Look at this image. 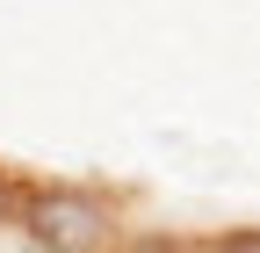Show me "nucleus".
<instances>
[{"label":"nucleus","instance_id":"obj_4","mask_svg":"<svg viewBox=\"0 0 260 253\" xmlns=\"http://www.w3.org/2000/svg\"><path fill=\"white\" fill-rule=\"evenodd\" d=\"M210 253H260V232H224L210 239Z\"/></svg>","mask_w":260,"mask_h":253},{"label":"nucleus","instance_id":"obj_2","mask_svg":"<svg viewBox=\"0 0 260 253\" xmlns=\"http://www.w3.org/2000/svg\"><path fill=\"white\" fill-rule=\"evenodd\" d=\"M109 253H210V246H203V239H181V232H138V239L123 232Z\"/></svg>","mask_w":260,"mask_h":253},{"label":"nucleus","instance_id":"obj_1","mask_svg":"<svg viewBox=\"0 0 260 253\" xmlns=\"http://www.w3.org/2000/svg\"><path fill=\"white\" fill-rule=\"evenodd\" d=\"M22 232L44 253H109L123 239L87 188H22Z\"/></svg>","mask_w":260,"mask_h":253},{"label":"nucleus","instance_id":"obj_3","mask_svg":"<svg viewBox=\"0 0 260 253\" xmlns=\"http://www.w3.org/2000/svg\"><path fill=\"white\" fill-rule=\"evenodd\" d=\"M0 225H22V181L0 174Z\"/></svg>","mask_w":260,"mask_h":253}]
</instances>
